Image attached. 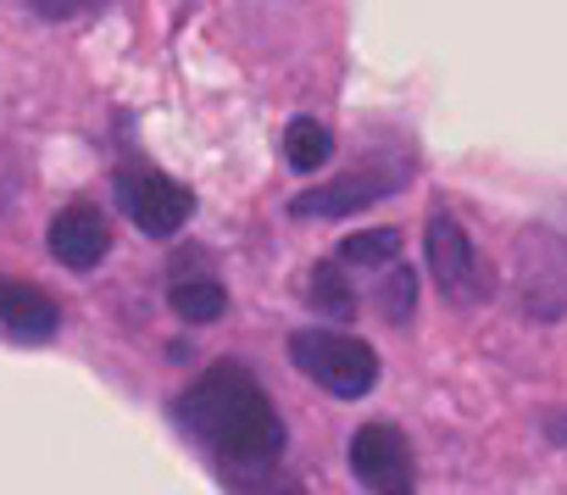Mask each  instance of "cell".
Returning <instances> with one entry per match:
<instances>
[{
  "mask_svg": "<svg viewBox=\"0 0 567 495\" xmlns=\"http://www.w3.org/2000/svg\"><path fill=\"white\" fill-rule=\"evenodd\" d=\"M178 412L195 429V440L223 462V473L250 478L284 456V423L245 368H212L200 384H189Z\"/></svg>",
  "mask_w": 567,
  "mask_h": 495,
  "instance_id": "cell-1",
  "label": "cell"
},
{
  "mask_svg": "<svg viewBox=\"0 0 567 495\" xmlns=\"http://www.w3.org/2000/svg\"><path fill=\"white\" fill-rule=\"evenodd\" d=\"M290 362H296L307 379H318L329 395H340V401L368 395L373 379H379L373 346L357 340V334H340V329H296V334H290Z\"/></svg>",
  "mask_w": 567,
  "mask_h": 495,
  "instance_id": "cell-2",
  "label": "cell"
},
{
  "mask_svg": "<svg viewBox=\"0 0 567 495\" xmlns=\"http://www.w3.org/2000/svg\"><path fill=\"white\" fill-rule=\"evenodd\" d=\"M423 245H429V279H434L456 307H473V301H484V296H489L484 257L473 251V239L462 234V223H456L451 212H434V217H429Z\"/></svg>",
  "mask_w": 567,
  "mask_h": 495,
  "instance_id": "cell-3",
  "label": "cell"
},
{
  "mask_svg": "<svg viewBox=\"0 0 567 495\" xmlns=\"http://www.w3.org/2000/svg\"><path fill=\"white\" fill-rule=\"evenodd\" d=\"M117 195H123V212L151 239L178 234L189 223V212H195V195L178 178H162V173H117Z\"/></svg>",
  "mask_w": 567,
  "mask_h": 495,
  "instance_id": "cell-4",
  "label": "cell"
},
{
  "mask_svg": "<svg viewBox=\"0 0 567 495\" xmlns=\"http://www.w3.org/2000/svg\"><path fill=\"white\" fill-rule=\"evenodd\" d=\"M351 473L368 484V489H390V495H406L417 467H412V445L395 423H368L357 429L351 440Z\"/></svg>",
  "mask_w": 567,
  "mask_h": 495,
  "instance_id": "cell-5",
  "label": "cell"
},
{
  "mask_svg": "<svg viewBox=\"0 0 567 495\" xmlns=\"http://www.w3.org/2000/svg\"><path fill=\"white\" fill-rule=\"evenodd\" d=\"M395 189H401V173H390V167H362V173H351V178H334V184H323V189L296 195L290 212H296V217H351V212H368L373 200H384V195H395Z\"/></svg>",
  "mask_w": 567,
  "mask_h": 495,
  "instance_id": "cell-6",
  "label": "cell"
},
{
  "mask_svg": "<svg viewBox=\"0 0 567 495\" xmlns=\"http://www.w3.org/2000/svg\"><path fill=\"white\" fill-rule=\"evenodd\" d=\"M51 257L62 262V268H73V274H90L101 257H106V245H112V228H106V217L95 212V206H62L56 212V223H51Z\"/></svg>",
  "mask_w": 567,
  "mask_h": 495,
  "instance_id": "cell-7",
  "label": "cell"
},
{
  "mask_svg": "<svg viewBox=\"0 0 567 495\" xmlns=\"http://www.w3.org/2000/svg\"><path fill=\"white\" fill-rule=\"evenodd\" d=\"M0 318H7V334L18 346H40V340H51L62 329L56 301L45 290H34V285H7L0 290Z\"/></svg>",
  "mask_w": 567,
  "mask_h": 495,
  "instance_id": "cell-8",
  "label": "cell"
},
{
  "mask_svg": "<svg viewBox=\"0 0 567 495\" xmlns=\"http://www.w3.org/2000/svg\"><path fill=\"white\" fill-rule=\"evenodd\" d=\"M284 156H290L296 173H318L334 156V134L318 117H296L290 128H284Z\"/></svg>",
  "mask_w": 567,
  "mask_h": 495,
  "instance_id": "cell-9",
  "label": "cell"
},
{
  "mask_svg": "<svg viewBox=\"0 0 567 495\" xmlns=\"http://www.w3.org/2000/svg\"><path fill=\"white\" fill-rule=\"evenodd\" d=\"M395 251H401L395 228H368V234L340 239V262L346 268H384V262H395Z\"/></svg>",
  "mask_w": 567,
  "mask_h": 495,
  "instance_id": "cell-10",
  "label": "cell"
},
{
  "mask_svg": "<svg viewBox=\"0 0 567 495\" xmlns=\"http://www.w3.org/2000/svg\"><path fill=\"white\" fill-rule=\"evenodd\" d=\"M173 312L184 323H217L228 312V296L206 279H184V285H173Z\"/></svg>",
  "mask_w": 567,
  "mask_h": 495,
  "instance_id": "cell-11",
  "label": "cell"
},
{
  "mask_svg": "<svg viewBox=\"0 0 567 495\" xmlns=\"http://www.w3.org/2000/svg\"><path fill=\"white\" fill-rule=\"evenodd\" d=\"M312 301H318L323 312H334V318H351V312H357V296H351V279L340 274V262H323V268L312 274Z\"/></svg>",
  "mask_w": 567,
  "mask_h": 495,
  "instance_id": "cell-12",
  "label": "cell"
},
{
  "mask_svg": "<svg viewBox=\"0 0 567 495\" xmlns=\"http://www.w3.org/2000/svg\"><path fill=\"white\" fill-rule=\"evenodd\" d=\"M412 301H417L412 268H390V290H379V312H384L390 323H406V318H412Z\"/></svg>",
  "mask_w": 567,
  "mask_h": 495,
  "instance_id": "cell-13",
  "label": "cell"
},
{
  "mask_svg": "<svg viewBox=\"0 0 567 495\" xmlns=\"http://www.w3.org/2000/svg\"><path fill=\"white\" fill-rule=\"evenodd\" d=\"M34 7H40L45 18H73V12H95V7H106V0H34Z\"/></svg>",
  "mask_w": 567,
  "mask_h": 495,
  "instance_id": "cell-14",
  "label": "cell"
}]
</instances>
